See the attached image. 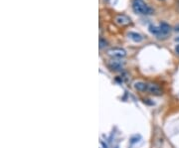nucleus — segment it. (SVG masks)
<instances>
[{"mask_svg":"<svg viewBox=\"0 0 179 148\" xmlns=\"http://www.w3.org/2000/svg\"><path fill=\"white\" fill-rule=\"evenodd\" d=\"M132 9L137 14L149 15L153 13V9L148 7L142 0H132Z\"/></svg>","mask_w":179,"mask_h":148,"instance_id":"obj_1","label":"nucleus"},{"mask_svg":"<svg viewBox=\"0 0 179 148\" xmlns=\"http://www.w3.org/2000/svg\"><path fill=\"white\" fill-rule=\"evenodd\" d=\"M107 55H110L111 57L119 59V58L126 57L127 52L122 48H112V49H110V50L107 51Z\"/></svg>","mask_w":179,"mask_h":148,"instance_id":"obj_2","label":"nucleus"},{"mask_svg":"<svg viewBox=\"0 0 179 148\" xmlns=\"http://www.w3.org/2000/svg\"><path fill=\"white\" fill-rule=\"evenodd\" d=\"M147 91H149L150 94L153 96H161L162 95V90L160 89V86L156 84H148Z\"/></svg>","mask_w":179,"mask_h":148,"instance_id":"obj_3","label":"nucleus"},{"mask_svg":"<svg viewBox=\"0 0 179 148\" xmlns=\"http://www.w3.org/2000/svg\"><path fill=\"white\" fill-rule=\"evenodd\" d=\"M115 21H116V23L118 24V25H121V26H123V25H127L131 23V19H129L127 16L126 15H117L116 16V18H115Z\"/></svg>","mask_w":179,"mask_h":148,"instance_id":"obj_4","label":"nucleus"},{"mask_svg":"<svg viewBox=\"0 0 179 148\" xmlns=\"http://www.w3.org/2000/svg\"><path fill=\"white\" fill-rule=\"evenodd\" d=\"M108 67L113 71H119L122 68V63L119 61V60H112V61L108 63Z\"/></svg>","mask_w":179,"mask_h":148,"instance_id":"obj_5","label":"nucleus"},{"mask_svg":"<svg viewBox=\"0 0 179 148\" xmlns=\"http://www.w3.org/2000/svg\"><path fill=\"white\" fill-rule=\"evenodd\" d=\"M159 28H160V31H161V35L162 36H166L168 33H170L171 31V27L169 24L167 23H164V22H162V23H160L159 25ZM160 35V36H161Z\"/></svg>","mask_w":179,"mask_h":148,"instance_id":"obj_6","label":"nucleus"},{"mask_svg":"<svg viewBox=\"0 0 179 148\" xmlns=\"http://www.w3.org/2000/svg\"><path fill=\"white\" fill-rule=\"evenodd\" d=\"M127 36H128V38H131L132 41L137 42V43H139L143 40V37L140 34H138V33H135V32H129Z\"/></svg>","mask_w":179,"mask_h":148,"instance_id":"obj_7","label":"nucleus"},{"mask_svg":"<svg viewBox=\"0 0 179 148\" xmlns=\"http://www.w3.org/2000/svg\"><path fill=\"white\" fill-rule=\"evenodd\" d=\"M134 89L138 91H147V85L142 83V81H137V83L134 84Z\"/></svg>","mask_w":179,"mask_h":148,"instance_id":"obj_8","label":"nucleus"},{"mask_svg":"<svg viewBox=\"0 0 179 148\" xmlns=\"http://www.w3.org/2000/svg\"><path fill=\"white\" fill-rule=\"evenodd\" d=\"M149 31H150V33H152V34H154V35H157V36L161 35V31H160L159 27L151 25V26H149Z\"/></svg>","mask_w":179,"mask_h":148,"instance_id":"obj_9","label":"nucleus"},{"mask_svg":"<svg viewBox=\"0 0 179 148\" xmlns=\"http://www.w3.org/2000/svg\"><path fill=\"white\" fill-rule=\"evenodd\" d=\"M107 42L105 40V39H102V38H101L100 39V48L102 49L104 47H107Z\"/></svg>","mask_w":179,"mask_h":148,"instance_id":"obj_10","label":"nucleus"},{"mask_svg":"<svg viewBox=\"0 0 179 148\" xmlns=\"http://www.w3.org/2000/svg\"><path fill=\"white\" fill-rule=\"evenodd\" d=\"M175 52L179 55V45H177V46L175 47Z\"/></svg>","mask_w":179,"mask_h":148,"instance_id":"obj_11","label":"nucleus"},{"mask_svg":"<svg viewBox=\"0 0 179 148\" xmlns=\"http://www.w3.org/2000/svg\"><path fill=\"white\" fill-rule=\"evenodd\" d=\"M174 30H175L176 32H179V24L175 26V28H174Z\"/></svg>","mask_w":179,"mask_h":148,"instance_id":"obj_12","label":"nucleus"},{"mask_svg":"<svg viewBox=\"0 0 179 148\" xmlns=\"http://www.w3.org/2000/svg\"><path fill=\"white\" fill-rule=\"evenodd\" d=\"M175 41H176V42H179V37L175 38Z\"/></svg>","mask_w":179,"mask_h":148,"instance_id":"obj_13","label":"nucleus"}]
</instances>
